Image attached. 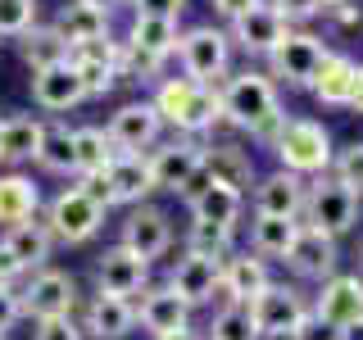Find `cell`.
I'll use <instances>...</instances> for the list:
<instances>
[{
	"label": "cell",
	"mask_w": 363,
	"mask_h": 340,
	"mask_svg": "<svg viewBox=\"0 0 363 340\" xmlns=\"http://www.w3.org/2000/svg\"><path fill=\"white\" fill-rule=\"evenodd\" d=\"M354 60L350 55H336V50H327V60L318 64V73H313V82L309 91L318 96V105H332V109H345V96H350V82H354Z\"/></svg>",
	"instance_id": "27"
},
{
	"label": "cell",
	"mask_w": 363,
	"mask_h": 340,
	"mask_svg": "<svg viewBox=\"0 0 363 340\" xmlns=\"http://www.w3.org/2000/svg\"><path fill=\"white\" fill-rule=\"evenodd\" d=\"M255 213L259 218H295L304 213V177L295 173H268L255 181Z\"/></svg>",
	"instance_id": "16"
},
{
	"label": "cell",
	"mask_w": 363,
	"mask_h": 340,
	"mask_svg": "<svg viewBox=\"0 0 363 340\" xmlns=\"http://www.w3.org/2000/svg\"><path fill=\"white\" fill-rule=\"evenodd\" d=\"M272 154L281 159V173H295V177H313V173L323 177L336 159L332 154V132L313 118H286Z\"/></svg>",
	"instance_id": "2"
},
{
	"label": "cell",
	"mask_w": 363,
	"mask_h": 340,
	"mask_svg": "<svg viewBox=\"0 0 363 340\" xmlns=\"http://www.w3.org/2000/svg\"><path fill=\"white\" fill-rule=\"evenodd\" d=\"M18 50H23V64H28L32 73L55 68V64H68V41L50 28V23H37V28L23 32V37H18Z\"/></svg>",
	"instance_id": "30"
},
{
	"label": "cell",
	"mask_w": 363,
	"mask_h": 340,
	"mask_svg": "<svg viewBox=\"0 0 363 340\" xmlns=\"http://www.w3.org/2000/svg\"><path fill=\"white\" fill-rule=\"evenodd\" d=\"M45 227H50L55 241H68V245H82L105 227V209H100L91 196H82L77 186H64L60 196L45 204Z\"/></svg>",
	"instance_id": "6"
},
{
	"label": "cell",
	"mask_w": 363,
	"mask_h": 340,
	"mask_svg": "<svg viewBox=\"0 0 363 340\" xmlns=\"http://www.w3.org/2000/svg\"><path fill=\"white\" fill-rule=\"evenodd\" d=\"M323 60H327V45H323V37H313V32H286V37L277 41V50L268 55L272 77H281V82H291V86H309Z\"/></svg>",
	"instance_id": "9"
},
{
	"label": "cell",
	"mask_w": 363,
	"mask_h": 340,
	"mask_svg": "<svg viewBox=\"0 0 363 340\" xmlns=\"http://www.w3.org/2000/svg\"><path fill=\"white\" fill-rule=\"evenodd\" d=\"M32 340H82V327L73 317H41L32 327Z\"/></svg>",
	"instance_id": "43"
},
{
	"label": "cell",
	"mask_w": 363,
	"mask_h": 340,
	"mask_svg": "<svg viewBox=\"0 0 363 340\" xmlns=\"http://www.w3.org/2000/svg\"><path fill=\"white\" fill-rule=\"evenodd\" d=\"M223 281V259H204V254H186L177 259L173 277H168V290L177 295L186 309H196V304H209L213 290H218Z\"/></svg>",
	"instance_id": "15"
},
{
	"label": "cell",
	"mask_w": 363,
	"mask_h": 340,
	"mask_svg": "<svg viewBox=\"0 0 363 340\" xmlns=\"http://www.w3.org/2000/svg\"><path fill=\"white\" fill-rule=\"evenodd\" d=\"M209 340H259L255 322H250V309L245 304H227V309H218V317H213L209 327Z\"/></svg>",
	"instance_id": "39"
},
{
	"label": "cell",
	"mask_w": 363,
	"mask_h": 340,
	"mask_svg": "<svg viewBox=\"0 0 363 340\" xmlns=\"http://www.w3.org/2000/svg\"><path fill=\"white\" fill-rule=\"evenodd\" d=\"M318 5H323V9H336V5H345V0H318Z\"/></svg>",
	"instance_id": "54"
},
{
	"label": "cell",
	"mask_w": 363,
	"mask_h": 340,
	"mask_svg": "<svg viewBox=\"0 0 363 340\" xmlns=\"http://www.w3.org/2000/svg\"><path fill=\"white\" fill-rule=\"evenodd\" d=\"M332 168H336V181L345 191H354V196H363V141H354V145H345L336 159H332Z\"/></svg>",
	"instance_id": "41"
},
{
	"label": "cell",
	"mask_w": 363,
	"mask_h": 340,
	"mask_svg": "<svg viewBox=\"0 0 363 340\" xmlns=\"http://www.w3.org/2000/svg\"><path fill=\"white\" fill-rule=\"evenodd\" d=\"M123 249H132L136 259H159L168 245H173V227H168V213L155 209V204H136V209L123 218Z\"/></svg>",
	"instance_id": "13"
},
{
	"label": "cell",
	"mask_w": 363,
	"mask_h": 340,
	"mask_svg": "<svg viewBox=\"0 0 363 340\" xmlns=\"http://www.w3.org/2000/svg\"><path fill=\"white\" fill-rule=\"evenodd\" d=\"M286 23L272 14V5H255L250 14H241L232 23V32H227V41H236L245 55H272L277 50V41L286 37Z\"/></svg>",
	"instance_id": "20"
},
{
	"label": "cell",
	"mask_w": 363,
	"mask_h": 340,
	"mask_svg": "<svg viewBox=\"0 0 363 340\" xmlns=\"http://www.w3.org/2000/svg\"><path fill=\"white\" fill-rule=\"evenodd\" d=\"M295 236H300V222L295 218H259L250 222V245H255L259 259H286Z\"/></svg>",
	"instance_id": "32"
},
{
	"label": "cell",
	"mask_w": 363,
	"mask_h": 340,
	"mask_svg": "<svg viewBox=\"0 0 363 340\" xmlns=\"http://www.w3.org/2000/svg\"><path fill=\"white\" fill-rule=\"evenodd\" d=\"M0 245L18 259L23 272H41L45 264H50L55 236H50V227H45V218H28V222H18V227H5V241H0Z\"/></svg>",
	"instance_id": "24"
},
{
	"label": "cell",
	"mask_w": 363,
	"mask_h": 340,
	"mask_svg": "<svg viewBox=\"0 0 363 340\" xmlns=\"http://www.w3.org/2000/svg\"><path fill=\"white\" fill-rule=\"evenodd\" d=\"M37 164H41V173H55V177L73 173V128L68 123H45Z\"/></svg>",
	"instance_id": "34"
},
{
	"label": "cell",
	"mask_w": 363,
	"mask_h": 340,
	"mask_svg": "<svg viewBox=\"0 0 363 340\" xmlns=\"http://www.w3.org/2000/svg\"><path fill=\"white\" fill-rule=\"evenodd\" d=\"M236 241V227H218V222H191L186 232V254H204V259H227Z\"/></svg>",
	"instance_id": "36"
},
{
	"label": "cell",
	"mask_w": 363,
	"mask_h": 340,
	"mask_svg": "<svg viewBox=\"0 0 363 340\" xmlns=\"http://www.w3.org/2000/svg\"><path fill=\"white\" fill-rule=\"evenodd\" d=\"M200 141H191V136H173V141L155 145L150 154V177H155V191H182V181L200 168Z\"/></svg>",
	"instance_id": "14"
},
{
	"label": "cell",
	"mask_w": 363,
	"mask_h": 340,
	"mask_svg": "<svg viewBox=\"0 0 363 340\" xmlns=\"http://www.w3.org/2000/svg\"><path fill=\"white\" fill-rule=\"evenodd\" d=\"M336 23H340V28H354V23H359V9L350 5V0H345V5H336Z\"/></svg>",
	"instance_id": "52"
},
{
	"label": "cell",
	"mask_w": 363,
	"mask_h": 340,
	"mask_svg": "<svg viewBox=\"0 0 363 340\" xmlns=\"http://www.w3.org/2000/svg\"><path fill=\"white\" fill-rule=\"evenodd\" d=\"M345 109L363 113V64L354 68V82H350V96H345Z\"/></svg>",
	"instance_id": "51"
},
{
	"label": "cell",
	"mask_w": 363,
	"mask_h": 340,
	"mask_svg": "<svg viewBox=\"0 0 363 340\" xmlns=\"http://www.w3.org/2000/svg\"><path fill=\"white\" fill-rule=\"evenodd\" d=\"M150 281V264L136 259L132 249L123 245H109L96 264V295H113V300H132V295L145 290Z\"/></svg>",
	"instance_id": "11"
},
{
	"label": "cell",
	"mask_w": 363,
	"mask_h": 340,
	"mask_svg": "<svg viewBox=\"0 0 363 340\" xmlns=\"http://www.w3.org/2000/svg\"><path fill=\"white\" fill-rule=\"evenodd\" d=\"M77 191H82V196H91V200L100 204V209H109V204H113V196H109V181H105V173L77 177Z\"/></svg>",
	"instance_id": "46"
},
{
	"label": "cell",
	"mask_w": 363,
	"mask_h": 340,
	"mask_svg": "<svg viewBox=\"0 0 363 340\" xmlns=\"http://www.w3.org/2000/svg\"><path fill=\"white\" fill-rule=\"evenodd\" d=\"M359 327H363V322H359Z\"/></svg>",
	"instance_id": "58"
},
{
	"label": "cell",
	"mask_w": 363,
	"mask_h": 340,
	"mask_svg": "<svg viewBox=\"0 0 363 340\" xmlns=\"http://www.w3.org/2000/svg\"><path fill=\"white\" fill-rule=\"evenodd\" d=\"M241 209H245V196L241 191H232V186H218L213 181L204 196L191 204V218L196 222H218V227H236V218H241Z\"/></svg>",
	"instance_id": "33"
},
{
	"label": "cell",
	"mask_w": 363,
	"mask_h": 340,
	"mask_svg": "<svg viewBox=\"0 0 363 340\" xmlns=\"http://www.w3.org/2000/svg\"><path fill=\"white\" fill-rule=\"evenodd\" d=\"M245 309H250V322H255L259 340H291L295 327L309 317L304 295L295 290V286H277V281H272L255 304H245Z\"/></svg>",
	"instance_id": "7"
},
{
	"label": "cell",
	"mask_w": 363,
	"mask_h": 340,
	"mask_svg": "<svg viewBox=\"0 0 363 340\" xmlns=\"http://www.w3.org/2000/svg\"><path fill=\"white\" fill-rule=\"evenodd\" d=\"M37 28V0H0V37H23Z\"/></svg>",
	"instance_id": "40"
},
{
	"label": "cell",
	"mask_w": 363,
	"mask_h": 340,
	"mask_svg": "<svg viewBox=\"0 0 363 340\" xmlns=\"http://www.w3.org/2000/svg\"><path fill=\"white\" fill-rule=\"evenodd\" d=\"M359 259H363V254H359Z\"/></svg>",
	"instance_id": "59"
},
{
	"label": "cell",
	"mask_w": 363,
	"mask_h": 340,
	"mask_svg": "<svg viewBox=\"0 0 363 340\" xmlns=\"http://www.w3.org/2000/svg\"><path fill=\"white\" fill-rule=\"evenodd\" d=\"M272 5V14H277L281 23H309V18H318L323 14V5H318V0H268Z\"/></svg>",
	"instance_id": "42"
},
{
	"label": "cell",
	"mask_w": 363,
	"mask_h": 340,
	"mask_svg": "<svg viewBox=\"0 0 363 340\" xmlns=\"http://www.w3.org/2000/svg\"><path fill=\"white\" fill-rule=\"evenodd\" d=\"M286 264L300 272V277H309V281H332V277H336V264H340V249H336L332 236L300 227V236H295Z\"/></svg>",
	"instance_id": "19"
},
{
	"label": "cell",
	"mask_w": 363,
	"mask_h": 340,
	"mask_svg": "<svg viewBox=\"0 0 363 340\" xmlns=\"http://www.w3.org/2000/svg\"><path fill=\"white\" fill-rule=\"evenodd\" d=\"M32 100H37L41 109H50V113H64V109L82 105L86 91H82V82H77L73 64H55V68L32 73Z\"/></svg>",
	"instance_id": "23"
},
{
	"label": "cell",
	"mask_w": 363,
	"mask_h": 340,
	"mask_svg": "<svg viewBox=\"0 0 363 340\" xmlns=\"http://www.w3.org/2000/svg\"><path fill=\"white\" fill-rule=\"evenodd\" d=\"M41 209V191L32 177L23 173H5L0 177V227H18L28 218H37Z\"/></svg>",
	"instance_id": "28"
},
{
	"label": "cell",
	"mask_w": 363,
	"mask_h": 340,
	"mask_svg": "<svg viewBox=\"0 0 363 340\" xmlns=\"http://www.w3.org/2000/svg\"><path fill=\"white\" fill-rule=\"evenodd\" d=\"M200 168L209 173L218 186H232L245 196V186H255V159H250L245 145L236 141H213L200 150Z\"/></svg>",
	"instance_id": "18"
},
{
	"label": "cell",
	"mask_w": 363,
	"mask_h": 340,
	"mask_svg": "<svg viewBox=\"0 0 363 340\" xmlns=\"http://www.w3.org/2000/svg\"><path fill=\"white\" fill-rule=\"evenodd\" d=\"M82 5H91V9H100V14H109V9L128 5V0H82Z\"/></svg>",
	"instance_id": "53"
},
{
	"label": "cell",
	"mask_w": 363,
	"mask_h": 340,
	"mask_svg": "<svg viewBox=\"0 0 363 340\" xmlns=\"http://www.w3.org/2000/svg\"><path fill=\"white\" fill-rule=\"evenodd\" d=\"M291 340H350V336H345V332H336V327H327L323 317H313V313H309L300 327H295V336H291Z\"/></svg>",
	"instance_id": "44"
},
{
	"label": "cell",
	"mask_w": 363,
	"mask_h": 340,
	"mask_svg": "<svg viewBox=\"0 0 363 340\" xmlns=\"http://www.w3.org/2000/svg\"><path fill=\"white\" fill-rule=\"evenodd\" d=\"M77 73V82H82L86 96H109L113 82H118V68H113V60H68Z\"/></svg>",
	"instance_id": "38"
},
{
	"label": "cell",
	"mask_w": 363,
	"mask_h": 340,
	"mask_svg": "<svg viewBox=\"0 0 363 340\" xmlns=\"http://www.w3.org/2000/svg\"><path fill=\"white\" fill-rule=\"evenodd\" d=\"M0 340H5V336H0Z\"/></svg>",
	"instance_id": "57"
},
{
	"label": "cell",
	"mask_w": 363,
	"mask_h": 340,
	"mask_svg": "<svg viewBox=\"0 0 363 340\" xmlns=\"http://www.w3.org/2000/svg\"><path fill=\"white\" fill-rule=\"evenodd\" d=\"M159 132H164V118L155 113L150 100H132V105H123L109 118V128H105V136L113 141V150H118V154L150 150V145H159Z\"/></svg>",
	"instance_id": "10"
},
{
	"label": "cell",
	"mask_w": 363,
	"mask_h": 340,
	"mask_svg": "<svg viewBox=\"0 0 363 340\" xmlns=\"http://www.w3.org/2000/svg\"><path fill=\"white\" fill-rule=\"evenodd\" d=\"M105 181H109L113 204H132V209H136V204H145V196L155 191L150 159H145V154H118L105 168Z\"/></svg>",
	"instance_id": "22"
},
{
	"label": "cell",
	"mask_w": 363,
	"mask_h": 340,
	"mask_svg": "<svg viewBox=\"0 0 363 340\" xmlns=\"http://www.w3.org/2000/svg\"><path fill=\"white\" fill-rule=\"evenodd\" d=\"M300 227H309V232H323V236H345L350 227L359 222V196L354 191H345L336 177H318L313 186H304V213H300Z\"/></svg>",
	"instance_id": "4"
},
{
	"label": "cell",
	"mask_w": 363,
	"mask_h": 340,
	"mask_svg": "<svg viewBox=\"0 0 363 340\" xmlns=\"http://www.w3.org/2000/svg\"><path fill=\"white\" fill-rule=\"evenodd\" d=\"M313 317H323L327 327H336V332H354V327L363 322V281L359 277H336L323 281V295L313 300Z\"/></svg>",
	"instance_id": "12"
},
{
	"label": "cell",
	"mask_w": 363,
	"mask_h": 340,
	"mask_svg": "<svg viewBox=\"0 0 363 340\" xmlns=\"http://www.w3.org/2000/svg\"><path fill=\"white\" fill-rule=\"evenodd\" d=\"M23 317V309H18V290L14 286H0V336L9 332V327H14Z\"/></svg>",
	"instance_id": "47"
},
{
	"label": "cell",
	"mask_w": 363,
	"mask_h": 340,
	"mask_svg": "<svg viewBox=\"0 0 363 340\" xmlns=\"http://www.w3.org/2000/svg\"><path fill=\"white\" fill-rule=\"evenodd\" d=\"M209 186H213V177L204 173V168H196V173H191L186 181H182V191H177V196L186 200V204H196V200H200V196H204V191H209Z\"/></svg>",
	"instance_id": "48"
},
{
	"label": "cell",
	"mask_w": 363,
	"mask_h": 340,
	"mask_svg": "<svg viewBox=\"0 0 363 340\" xmlns=\"http://www.w3.org/2000/svg\"><path fill=\"white\" fill-rule=\"evenodd\" d=\"M0 128H5V118H0Z\"/></svg>",
	"instance_id": "56"
},
{
	"label": "cell",
	"mask_w": 363,
	"mask_h": 340,
	"mask_svg": "<svg viewBox=\"0 0 363 340\" xmlns=\"http://www.w3.org/2000/svg\"><path fill=\"white\" fill-rule=\"evenodd\" d=\"M41 132H45V123L32 118V113L5 118V128H0V164H28V159H37Z\"/></svg>",
	"instance_id": "29"
},
{
	"label": "cell",
	"mask_w": 363,
	"mask_h": 340,
	"mask_svg": "<svg viewBox=\"0 0 363 340\" xmlns=\"http://www.w3.org/2000/svg\"><path fill=\"white\" fill-rule=\"evenodd\" d=\"M18 277H28V272H23V268H18V259L9 254L5 245H0V286H14Z\"/></svg>",
	"instance_id": "50"
},
{
	"label": "cell",
	"mask_w": 363,
	"mask_h": 340,
	"mask_svg": "<svg viewBox=\"0 0 363 340\" xmlns=\"http://www.w3.org/2000/svg\"><path fill=\"white\" fill-rule=\"evenodd\" d=\"M177 60H182V73L186 82H200V86H213L218 77H227V64H232V41H227L223 28H200L182 32L177 37Z\"/></svg>",
	"instance_id": "5"
},
{
	"label": "cell",
	"mask_w": 363,
	"mask_h": 340,
	"mask_svg": "<svg viewBox=\"0 0 363 340\" xmlns=\"http://www.w3.org/2000/svg\"><path fill=\"white\" fill-rule=\"evenodd\" d=\"M177 23L173 18H150V14H136L132 18V32H128V41L132 45H141V50H150L159 55V60H168V55L177 50Z\"/></svg>",
	"instance_id": "35"
},
{
	"label": "cell",
	"mask_w": 363,
	"mask_h": 340,
	"mask_svg": "<svg viewBox=\"0 0 363 340\" xmlns=\"http://www.w3.org/2000/svg\"><path fill=\"white\" fill-rule=\"evenodd\" d=\"M136 322H141L155 340H164V336H182V332H191V309H186V304H182L168 286H150V290L141 295Z\"/></svg>",
	"instance_id": "17"
},
{
	"label": "cell",
	"mask_w": 363,
	"mask_h": 340,
	"mask_svg": "<svg viewBox=\"0 0 363 340\" xmlns=\"http://www.w3.org/2000/svg\"><path fill=\"white\" fill-rule=\"evenodd\" d=\"M113 68H118V77H128V82H155V77L164 73V60L150 55V50H141V45H132V41H118Z\"/></svg>",
	"instance_id": "37"
},
{
	"label": "cell",
	"mask_w": 363,
	"mask_h": 340,
	"mask_svg": "<svg viewBox=\"0 0 363 340\" xmlns=\"http://www.w3.org/2000/svg\"><path fill=\"white\" fill-rule=\"evenodd\" d=\"M255 5H264V0H213V9H218V14H223L227 23H236L241 14H250Z\"/></svg>",
	"instance_id": "49"
},
{
	"label": "cell",
	"mask_w": 363,
	"mask_h": 340,
	"mask_svg": "<svg viewBox=\"0 0 363 340\" xmlns=\"http://www.w3.org/2000/svg\"><path fill=\"white\" fill-rule=\"evenodd\" d=\"M155 113L164 123H173L182 136H204L213 132V123L223 118V105H218V91L213 86H200V82H186V77H164L155 91Z\"/></svg>",
	"instance_id": "1"
},
{
	"label": "cell",
	"mask_w": 363,
	"mask_h": 340,
	"mask_svg": "<svg viewBox=\"0 0 363 340\" xmlns=\"http://www.w3.org/2000/svg\"><path fill=\"white\" fill-rule=\"evenodd\" d=\"M268 286H272V277H268V264H264L259 254L223 259V281H218V290L227 295V304H255Z\"/></svg>",
	"instance_id": "21"
},
{
	"label": "cell",
	"mask_w": 363,
	"mask_h": 340,
	"mask_svg": "<svg viewBox=\"0 0 363 340\" xmlns=\"http://www.w3.org/2000/svg\"><path fill=\"white\" fill-rule=\"evenodd\" d=\"M132 9L136 14H150V18H173L177 23V14L186 9V0H132Z\"/></svg>",
	"instance_id": "45"
},
{
	"label": "cell",
	"mask_w": 363,
	"mask_h": 340,
	"mask_svg": "<svg viewBox=\"0 0 363 340\" xmlns=\"http://www.w3.org/2000/svg\"><path fill=\"white\" fill-rule=\"evenodd\" d=\"M113 159H118V150L105 136V128H73V173L77 177L105 173Z\"/></svg>",
	"instance_id": "31"
},
{
	"label": "cell",
	"mask_w": 363,
	"mask_h": 340,
	"mask_svg": "<svg viewBox=\"0 0 363 340\" xmlns=\"http://www.w3.org/2000/svg\"><path fill=\"white\" fill-rule=\"evenodd\" d=\"M164 340H200V336H191V332H182V336H164Z\"/></svg>",
	"instance_id": "55"
},
{
	"label": "cell",
	"mask_w": 363,
	"mask_h": 340,
	"mask_svg": "<svg viewBox=\"0 0 363 340\" xmlns=\"http://www.w3.org/2000/svg\"><path fill=\"white\" fill-rule=\"evenodd\" d=\"M136 327V304L132 300H113V295H96V300L86 304V336L96 340H123L132 336Z\"/></svg>",
	"instance_id": "25"
},
{
	"label": "cell",
	"mask_w": 363,
	"mask_h": 340,
	"mask_svg": "<svg viewBox=\"0 0 363 340\" xmlns=\"http://www.w3.org/2000/svg\"><path fill=\"white\" fill-rule=\"evenodd\" d=\"M50 28L60 32V37L68 41V50H73V45H86V41L109 37V14H100V9L82 5V0H68L60 14H55Z\"/></svg>",
	"instance_id": "26"
},
{
	"label": "cell",
	"mask_w": 363,
	"mask_h": 340,
	"mask_svg": "<svg viewBox=\"0 0 363 340\" xmlns=\"http://www.w3.org/2000/svg\"><path fill=\"white\" fill-rule=\"evenodd\" d=\"M218 105H223V118L232 123V128H264L268 118H277L281 105H277V86H272L268 73H236L227 77V86L218 91Z\"/></svg>",
	"instance_id": "3"
},
{
	"label": "cell",
	"mask_w": 363,
	"mask_h": 340,
	"mask_svg": "<svg viewBox=\"0 0 363 340\" xmlns=\"http://www.w3.org/2000/svg\"><path fill=\"white\" fill-rule=\"evenodd\" d=\"M18 309H23V317H32V322H41V317H73V309H77L73 272H60V268L32 272V281L18 290Z\"/></svg>",
	"instance_id": "8"
}]
</instances>
